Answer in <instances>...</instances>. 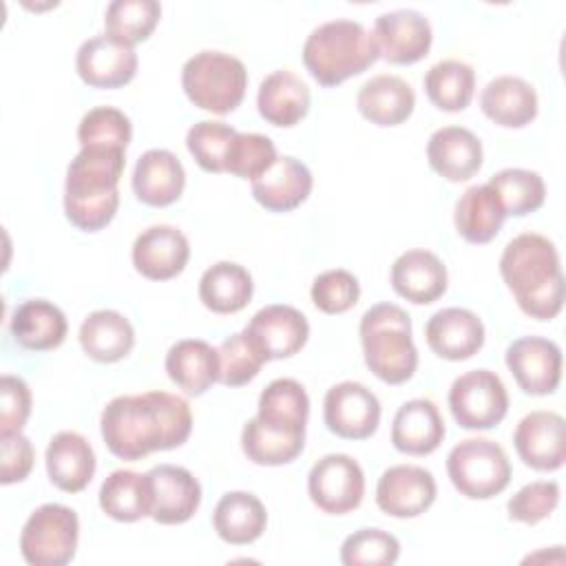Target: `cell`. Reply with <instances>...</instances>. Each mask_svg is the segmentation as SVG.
I'll use <instances>...</instances> for the list:
<instances>
[{"mask_svg": "<svg viewBox=\"0 0 566 566\" xmlns=\"http://www.w3.org/2000/svg\"><path fill=\"white\" fill-rule=\"evenodd\" d=\"M99 429L115 458L137 462L181 447L190 438L192 413L181 396L168 391L117 396L102 409Z\"/></svg>", "mask_w": 566, "mask_h": 566, "instance_id": "1", "label": "cell"}, {"mask_svg": "<svg viewBox=\"0 0 566 566\" xmlns=\"http://www.w3.org/2000/svg\"><path fill=\"white\" fill-rule=\"evenodd\" d=\"M500 274L526 316L551 321L562 312V263L555 243L544 234L522 232L511 239L500 256Z\"/></svg>", "mask_w": 566, "mask_h": 566, "instance_id": "2", "label": "cell"}, {"mask_svg": "<svg viewBox=\"0 0 566 566\" xmlns=\"http://www.w3.org/2000/svg\"><path fill=\"white\" fill-rule=\"evenodd\" d=\"M126 166V150L80 148L71 159L64 179V214L84 232L106 228L119 208V177Z\"/></svg>", "mask_w": 566, "mask_h": 566, "instance_id": "3", "label": "cell"}, {"mask_svg": "<svg viewBox=\"0 0 566 566\" xmlns=\"http://www.w3.org/2000/svg\"><path fill=\"white\" fill-rule=\"evenodd\" d=\"M301 55L310 75L329 88L367 71L378 60V49L360 22L336 18L307 35Z\"/></svg>", "mask_w": 566, "mask_h": 566, "instance_id": "4", "label": "cell"}, {"mask_svg": "<svg viewBox=\"0 0 566 566\" xmlns=\"http://www.w3.org/2000/svg\"><path fill=\"white\" fill-rule=\"evenodd\" d=\"M365 365L387 382L402 385L418 369V349L411 338L409 314L394 303L371 305L358 325Z\"/></svg>", "mask_w": 566, "mask_h": 566, "instance_id": "5", "label": "cell"}, {"mask_svg": "<svg viewBox=\"0 0 566 566\" xmlns=\"http://www.w3.org/2000/svg\"><path fill=\"white\" fill-rule=\"evenodd\" d=\"M186 97L201 111L214 115L232 113L245 97V64L223 51H199L181 69Z\"/></svg>", "mask_w": 566, "mask_h": 566, "instance_id": "6", "label": "cell"}, {"mask_svg": "<svg viewBox=\"0 0 566 566\" xmlns=\"http://www.w3.org/2000/svg\"><path fill=\"white\" fill-rule=\"evenodd\" d=\"M447 473L455 491L469 500H491L511 482L506 451L489 438L460 440L447 455Z\"/></svg>", "mask_w": 566, "mask_h": 566, "instance_id": "7", "label": "cell"}, {"mask_svg": "<svg viewBox=\"0 0 566 566\" xmlns=\"http://www.w3.org/2000/svg\"><path fill=\"white\" fill-rule=\"evenodd\" d=\"M80 520L71 506L42 504L24 522L20 553L31 566H64L75 557Z\"/></svg>", "mask_w": 566, "mask_h": 566, "instance_id": "8", "label": "cell"}, {"mask_svg": "<svg viewBox=\"0 0 566 566\" xmlns=\"http://www.w3.org/2000/svg\"><path fill=\"white\" fill-rule=\"evenodd\" d=\"M449 409L462 429L486 431L504 420L509 394L495 371L471 369L451 382Z\"/></svg>", "mask_w": 566, "mask_h": 566, "instance_id": "9", "label": "cell"}, {"mask_svg": "<svg viewBox=\"0 0 566 566\" xmlns=\"http://www.w3.org/2000/svg\"><path fill=\"white\" fill-rule=\"evenodd\" d=\"M307 493L323 513L345 515L363 502L365 473L352 455L327 453L310 469Z\"/></svg>", "mask_w": 566, "mask_h": 566, "instance_id": "10", "label": "cell"}, {"mask_svg": "<svg viewBox=\"0 0 566 566\" xmlns=\"http://www.w3.org/2000/svg\"><path fill=\"white\" fill-rule=\"evenodd\" d=\"M323 420L343 440H367L380 424V402L363 382L345 380L327 389Z\"/></svg>", "mask_w": 566, "mask_h": 566, "instance_id": "11", "label": "cell"}, {"mask_svg": "<svg viewBox=\"0 0 566 566\" xmlns=\"http://www.w3.org/2000/svg\"><path fill=\"white\" fill-rule=\"evenodd\" d=\"M371 38L378 49V57L389 64H416L420 62L433 42L429 20L416 9H394L380 13L374 20Z\"/></svg>", "mask_w": 566, "mask_h": 566, "instance_id": "12", "label": "cell"}, {"mask_svg": "<svg viewBox=\"0 0 566 566\" xmlns=\"http://www.w3.org/2000/svg\"><path fill=\"white\" fill-rule=\"evenodd\" d=\"M504 363L528 396H548L562 380V349L542 336H522L506 347Z\"/></svg>", "mask_w": 566, "mask_h": 566, "instance_id": "13", "label": "cell"}, {"mask_svg": "<svg viewBox=\"0 0 566 566\" xmlns=\"http://www.w3.org/2000/svg\"><path fill=\"white\" fill-rule=\"evenodd\" d=\"M243 332L270 363L298 354L310 338V323L301 310L272 303L261 307Z\"/></svg>", "mask_w": 566, "mask_h": 566, "instance_id": "14", "label": "cell"}, {"mask_svg": "<svg viewBox=\"0 0 566 566\" xmlns=\"http://www.w3.org/2000/svg\"><path fill=\"white\" fill-rule=\"evenodd\" d=\"M438 484L424 467L396 464L380 473L376 484V504L391 517H418L431 509Z\"/></svg>", "mask_w": 566, "mask_h": 566, "instance_id": "15", "label": "cell"}, {"mask_svg": "<svg viewBox=\"0 0 566 566\" xmlns=\"http://www.w3.org/2000/svg\"><path fill=\"white\" fill-rule=\"evenodd\" d=\"M150 491V517L157 524H184L201 504V484L177 464H157L146 473Z\"/></svg>", "mask_w": 566, "mask_h": 566, "instance_id": "16", "label": "cell"}, {"mask_svg": "<svg viewBox=\"0 0 566 566\" xmlns=\"http://www.w3.org/2000/svg\"><path fill=\"white\" fill-rule=\"evenodd\" d=\"M513 444L526 467L557 471L566 462V420L555 411H531L517 422Z\"/></svg>", "mask_w": 566, "mask_h": 566, "instance_id": "17", "label": "cell"}, {"mask_svg": "<svg viewBox=\"0 0 566 566\" xmlns=\"http://www.w3.org/2000/svg\"><path fill=\"white\" fill-rule=\"evenodd\" d=\"M75 71L93 88H119L137 73V53L133 46L119 44L106 33L93 35L80 44Z\"/></svg>", "mask_w": 566, "mask_h": 566, "instance_id": "18", "label": "cell"}, {"mask_svg": "<svg viewBox=\"0 0 566 566\" xmlns=\"http://www.w3.org/2000/svg\"><path fill=\"white\" fill-rule=\"evenodd\" d=\"M133 265L150 281H168L184 272L190 259V243L175 226H150L133 243Z\"/></svg>", "mask_w": 566, "mask_h": 566, "instance_id": "19", "label": "cell"}, {"mask_svg": "<svg viewBox=\"0 0 566 566\" xmlns=\"http://www.w3.org/2000/svg\"><path fill=\"white\" fill-rule=\"evenodd\" d=\"M429 349L444 360H467L484 345V323L467 307L438 310L424 325Z\"/></svg>", "mask_w": 566, "mask_h": 566, "instance_id": "20", "label": "cell"}, {"mask_svg": "<svg viewBox=\"0 0 566 566\" xmlns=\"http://www.w3.org/2000/svg\"><path fill=\"white\" fill-rule=\"evenodd\" d=\"M389 283L394 292L409 303L429 305L447 292L449 274L438 254L416 248L402 252L394 261Z\"/></svg>", "mask_w": 566, "mask_h": 566, "instance_id": "21", "label": "cell"}, {"mask_svg": "<svg viewBox=\"0 0 566 566\" xmlns=\"http://www.w3.org/2000/svg\"><path fill=\"white\" fill-rule=\"evenodd\" d=\"M427 161L447 181H467L482 168V142L464 126H442L427 142Z\"/></svg>", "mask_w": 566, "mask_h": 566, "instance_id": "22", "label": "cell"}, {"mask_svg": "<svg viewBox=\"0 0 566 566\" xmlns=\"http://www.w3.org/2000/svg\"><path fill=\"white\" fill-rule=\"evenodd\" d=\"M133 192L150 208L175 203L186 186V170L177 155L166 148H150L139 155L133 168Z\"/></svg>", "mask_w": 566, "mask_h": 566, "instance_id": "23", "label": "cell"}, {"mask_svg": "<svg viewBox=\"0 0 566 566\" xmlns=\"http://www.w3.org/2000/svg\"><path fill=\"white\" fill-rule=\"evenodd\" d=\"M46 475L64 493H80L95 475V451L77 431H57L44 453Z\"/></svg>", "mask_w": 566, "mask_h": 566, "instance_id": "24", "label": "cell"}, {"mask_svg": "<svg viewBox=\"0 0 566 566\" xmlns=\"http://www.w3.org/2000/svg\"><path fill=\"white\" fill-rule=\"evenodd\" d=\"M312 186L310 168L301 159L283 155L252 181V197L270 212H290L310 197Z\"/></svg>", "mask_w": 566, "mask_h": 566, "instance_id": "25", "label": "cell"}, {"mask_svg": "<svg viewBox=\"0 0 566 566\" xmlns=\"http://www.w3.org/2000/svg\"><path fill=\"white\" fill-rule=\"evenodd\" d=\"M444 420L429 398L400 405L391 422V444L407 455H429L444 440Z\"/></svg>", "mask_w": 566, "mask_h": 566, "instance_id": "26", "label": "cell"}, {"mask_svg": "<svg viewBox=\"0 0 566 566\" xmlns=\"http://www.w3.org/2000/svg\"><path fill=\"white\" fill-rule=\"evenodd\" d=\"M356 106L360 115L376 126H400L413 113L416 93L407 80L380 73L358 88Z\"/></svg>", "mask_w": 566, "mask_h": 566, "instance_id": "27", "label": "cell"}, {"mask_svg": "<svg viewBox=\"0 0 566 566\" xmlns=\"http://www.w3.org/2000/svg\"><path fill=\"white\" fill-rule=\"evenodd\" d=\"M480 108L502 128H524L537 117V93L517 75H497L482 88Z\"/></svg>", "mask_w": 566, "mask_h": 566, "instance_id": "28", "label": "cell"}, {"mask_svg": "<svg viewBox=\"0 0 566 566\" xmlns=\"http://www.w3.org/2000/svg\"><path fill=\"white\" fill-rule=\"evenodd\" d=\"M310 88L292 71H272L263 77L256 91L259 115L281 128L296 126L310 111Z\"/></svg>", "mask_w": 566, "mask_h": 566, "instance_id": "29", "label": "cell"}, {"mask_svg": "<svg viewBox=\"0 0 566 566\" xmlns=\"http://www.w3.org/2000/svg\"><path fill=\"white\" fill-rule=\"evenodd\" d=\"M13 340L31 352H49L64 343L69 323L64 312L46 298H29L20 303L9 323Z\"/></svg>", "mask_w": 566, "mask_h": 566, "instance_id": "30", "label": "cell"}, {"mask_svg": "<svg viewBox=\"0 0 566 566\" xmlns=\"http://www.w3.org/2000/svg\"><path fill=\"white\" fill-rule=\"evenodd\" d=\"M166 374L188 396H203L219 380V354L201 338L177 340L166 354Z\"/></svg>", "mask_w": 566, "mask_h": 566, "instance_id": "31", "label": "cell"}, {"mask_svg": "<svg viewBox=\"0 0 566 566\" xmlns=\"http://www.w3.org/2000/svg\"><path fill=\"white\" fill-rule=\"evenodd\" d=\"M77 340L91 360L117 363L130 354L135 329L124 314L115 310H95L82 321Z\"/></svg>", "mask_w": 566, "mask_h": 566, "instance_id": "32", "label": "cell"}, {"mask_svg": "<svg viewBox=\"0 0 566 566\" xmlns=\"http://www.w3.org/2000/svg\"><path fill=\"white\" fill-rule=\"evenodd\" d=\"M212 526L223 542L245 546L263 535L268 526V511L254 493L230 491L217 502Z\"/></svg>", "mask_w": 566, "mask_h": 566, "instance_id": "33", "label": "cell"}, {"mask_svg": "<svg viewBox=\"0 0 566 566\" xmlns=\"http://www.w3.org/2000/svg\"><path fill=\"white\" fill-rule=\"evenodd\" d=\"M506 212L489 184L469 186L455 201L453 223L469 243H489L502 230Z\"/></svg>", "mask_w": 566, "mask_h": 566, "instance_id": "34", "label": "cell"}, {"mask_svg": "<svg viewBox=\"0 0 566 566\" xmlns=\"http://www.w3.org/2000/svg\"><path fill=\"white\" fill-rule=\"evenodd\" d=\"M252 292V274L234 261H219L199 279V301L214 314L241 312L250 303Z\"/></svg>", "mask_w": 566, "mask_h": 566, "instance_id": "35", "label": "cell"}, {"mask_svg": "<svg viewBox=\"0 0 566 566\" xmlns=\"http://www.w3.org/2000/svg\"><path fill=\"white\" fill-rule=\"evenodd\" d=\"M305 447V433L272 427L256 416L243 424L241 449L245 458L261 467H281L294 462Z\"/></svg>", "mask_w": 566, "mask_h": 566, "instance_id": "36", "label": "cell"}, {"mask_svg": "<svg viewBox=\"0 0 566 566\" xmlns=\"http://www.w3.org/2000/svg\"><path fill=\"white\" fill-rule=\"evenodd\" d=\"M99 509L115 522L150 517V491L146 473L130 469L113 471L99 486Z\"/></svg>", "mask_w": 566, "mask_h": 566, "instance_id": "37", "label": "cell"}, {"mask_svg": "<svg viewBox=\"0 0 566 566\" xmlns=\"http://www.w3.org/2000/svg\"><path fill=\"white\" fill-rule=\"evenodd\" d=\"M256 418L272 427L305 433L310 418V398L305 387L294 378L272 380L259 396Z\"/></svg>", "mask_w": 566, "mask_h": 566, "instance_id": "38", "label": "cell"}, {"mask_svg": "<svg viewBox=\"0 0 566 566\" xmlns=\"http://www.w3.org/2000/svg\"><path fill=\"white\" fill-rule=\"evenodd\" d=\"M424 93L444 113L464 111L475 93V71L462 60H440L424 75Z\"/></svg>", "mask_w": 566, "mask_h": 566, "instance_id": "39", "label": "cell"}, {"mask_svg": "<svg viewBox=\"0 0 566 566\" xmlns=\"http://www.w3.org/2000/svg\"><path fill=\"white\" fill-rule=\"evenodd\" d=\"M159 18L161 4L155 0H113L104 11V29L111 40L135 49L150 38Z\"/></svg>", "mask_w": 566, "mask_h": 566, "instance_id": "40", "label": "cell"}, {"mask_svg": "<svg viewBox=\"0 0 566 566\" xmlns=\"http://www.w3.org/2000/svg\"><path fill=\"white\" fill-rule=\"evenodd\" d=\"M493 192L497 195L506 217H524L544 206L546 199V186L544 179L535 170L526 168H504L495 172L486 181Z\"/></svg>", "mask_w": 566, "mask_h": 566, "instance_id": "41", "label": "cell"}, {"mask_svg": "<svg viewBox=\"0 0 566 566\" xmlns=\"http://www.w3.org/2000/svg\"><path fill=\"white\" fill-rule=\"evenodd\" d=\"M133 137L128 115L115 106H95L80 119L77 139L82 148L126 150Z\"/></svg>", "mask_w": 566, "mask_h": 566, "instance_id": "42", "label": "cell"}, {"mask_svg": "<svg viewBox=\"0 0 566 566\" xmlns=\"http://www.w3.org/2000/svg\"><path fill=\"white\" fill-rule=\"evenodd\" d=\"M237 130L230 124L201 119L186 133L188 153L206 172H226V157Z\"/></svg>", "mask_w": 566, "mask_h": 566, "instance_id": "43", "label": "cell"}, {"mask_svg": "<svg viewBox=\"0 0 566 566\" xmlns=\"http://www.w3.org/2000/svg\"><path fill=\"white\" fill-rule=\"evenodd\" d=\"M219 382L226 387H243L254 380L261 367L268 363L256 345L245 336V332H237L228 336L219 347Z\"/></svg>", "mask_w": 566, "mask_h": 566, "instance_id": "44", "label": "cell"}, {"mask_svg": "<svg viewBox=\"0 0 566 566\" xmlns=\"http://www.w3.org/2000/svg\"><path fill=\"white\" fill-rule=\"evenodd\" d=\"M398 555V537L382 528H360L340 544V562L345 566H391Z\"/></svg>", "mask_w": 566, "mask_h": 566, "instance_id": "45", "label": "cell"}, {"mask_svg": "<svg viewBox=\"0 0 566 566\" xmlns=\"http://www.w3.org/2000/svg\"><path fill=\"white\" fill-rule=\"evenodd\" d=\"M279 159L276 146L268 135L261 133H237L228 157H226V172L254 181L261 177L274 161Z\"/></svg>", "mask_w": 566, "mask_h": 566, "instance_id": "46", "label": "cell"}, {"mask_svg": "<svg viewBox=\"0 0 566 566\" xmlns=\"http://www.w3.org/2000/svg\"><path fill=\"white\" fill-rule=\"evenodd\" d=\"M310 296L323 314H343L358 303L360 283L349 270H325L314 279Z\"/></svg>", "mask_w": 566, "mask_h": 566, "instance_id": "47", "label": "cell"}, {"mask_svg": "<svg viewBox=\"0 0 566 566\" xmlns=\"http://www.w3.org/2000/svg\"><path fill=\"white\" fill-rule=\"evenodd\" d=\"M559 504V484L555 480H535L524 484L509 502L506 513L513 522L537 524L546 520Z\"/></svg>", "mask_w": 566, "mask_h": 566, "instance_id": "48", "label": "cell"}, {"mask_svg": "<svg viewBox=\"0 0 566 566\" xmlns=\"http://www.w3.org/2000/svg\"><path fill=\"white\" fill-rule=\"evenodd\" d=\"M0 436L18 433L31 416V389L20 376L4 374L0 380Z\"/></svg>", "mask_w": 566, "mask_h": 566, "instance_id": "49", "label": "cell"}, {"mask_svg": "<svg viewBox=\"0 0 566 566\" xmlns=\"http://www.w3.org/2000/svg\"><path fill=\"white\" fill-rule=\"evenodd\" d=\"M0 447H2L0 482L4 486L22 482L31 473L33 460H35V451H33L31 440L22 431L4 433V436H0Z\"/></svg>", "mask_w": 566, "mask_h": 566, "instance_id": "50", "label": "cell"}]
</instances>
